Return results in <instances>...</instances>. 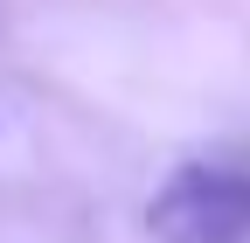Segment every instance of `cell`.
Masks as SVG:
<instances>
[{
    "label": "cell",
    "instance_id": "cell-1",
    "mask_svg": "<svg viewBox=\"0 0 250 243\" xmlns=\"http://www.w3.org/2000/svg\"><path fill=\"white\" fill-rule=\"evenodd\" d=\"M146 223L160 243H250V174L236 167H181L153 195Z\"/></svg>",
    "mask_w": 250,
    "mask_h": 243
}]
</instances>
